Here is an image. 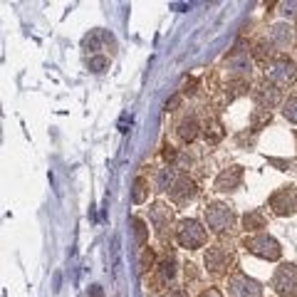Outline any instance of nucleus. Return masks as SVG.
<instances>
[{
	"label": "nucleus",
	"mask_w": 297,
	"mask_h": 297,
	"mask_svg": "<svg viewBox=\"0 0 297 297\" xmlns=\"http://www.w3.org/2000/svg\"><path fill=\"white\" fill-rule=\"evenodd\" d=\"M206 228L196 220V218H183L181 223H178L176 228V240L183 245V248H188V250H196V248H203L206 245Z\"/></svg>",
	"instance_id": "f257e3e1"
},
{
	"label": "nucleus",
	"mask_w": 297,
	"mask_h": 297,
	"mask_svg": "<svg viewBox=\"0 0 297 297\" xmlns=\"http://www.w3.org/2000/svg\"><path fill=\"white\" fill-rule=\"evenodd\" d=\"M243 248H245L248 253H253V255L263 258V260H277V258L282 255L280 243H277L272 236H265V233L245 238V240H243Z\"/></svg>",
	"instance_id": "f03ea898"
},
{
	"label": "nucleus",
	"mask_w": 297,
	"mask_h": 297,
	"mask_svg": "<svg viewBox=\"0 0 297 297\" xmlns=\"http://www.w3.org/2000/svg\"><path fill=\"white\" fill-rule=\"evenodd\" d=\"M265 77L275 87H287V85H292L297 80V64L287 57H277L272 62H267Z\"/></svg>",
	"instance_id": "7ed1b4c3"
},
{
	"label": "nucleus",
	"mask_w": 297,
	"mask_h": 297,
	"mask_svg": "<svg viewBox=\"0 0 297 297\" xmlns=\"http://www.w3.org/2000/svg\"><path fill=\"white\" fill-rule=\"evenodd\" d=\"M206 223L213 233H226L233 228L236 215H233L231 206H226V203H210L206 208Z\"/></svg>",
	"instance_id": "20e7f679"
},
{
	"label": "nucleus",
	"mask_w": 297,
	"mask_h": 297,
	"mask_svg": "<svg viewBox=\"0 0 297 297\" xmlns=\"http://www.w3.org/2000/svg\"><path fill=\"white\" fill-rule=\"evenodd\" d=\"M272 287L280 297H297V265L285 263L277 267V272L272 277Z\"/></svg>",
	"instance_id": "39448f33"
},
{
	"label": "nucleus",
	"mask_w": 297,
	"mask_h": 297,
	"mask_svg": "<svg viewBox=\"0 0 297 297\" xmlns=\"http://www.w3.org/2000/svg\"><path fill=\"white\" fill-rule=\"evenodd\" d=\"M228 287H231V297H263V287L260 282H255L253 277L236 272L228 277Z\"/></svg>",
	"instance_id": "423d86ee"
},
{
	"label": "nucleus",
	"mask_w": 297,
	"mask_h": 297,
	"mask_svg": "<svg viewBox=\"0 0 297 297\" xmlns=\"http://www.w3.org/2000/svg\"><path fill=\"white\" fill-rule=\"evenodd\" d=\"M270 206L275 208V213H277V215H292V213H295V208H297L295 191H292V188H282V191L272 193Z\"/></svg>",
	"instance_id": "0eeeda50"
},
{
	"label": "nucleus",
	"mask_w": 297,
	"mask_h": 297,
	"mask_svg": "<svg viewBox=\"0 0 297 297\" xmlns=\"http://www.w3.org/2000/svg\"><path fill=\"white\" fill-rule=\"evenodd\" d=\"M228 265H231V255H228L223 248L213 245V248H208L206 250V267L213 272V275H223Z\"/></svg>",
	"instance_id": "6e6552de"
},
{
	"label": "nucleus",
	"mask_w": 297,
	"mask_h": 297,
	"mask_svg": "<svg viewBox=\"0 0 297 297\" xmlns=\"http://www.w3.org/2000/svg\"><path fill=\"white\" fill-rule=\"evenodd\" d=\"M243 181V169L240 166H231L226 171H220L218 178H215V191H233L240 186Z\"/></svg>",
	"instance_id": "1a4fd4ad"
},
{
	"label": "nucleus",
	"mask_w": 297,
	"mask_h": 297,
	"mask_svg": "<svg viewBox=\"0 0 297 297\" xmlns=\"http://www.w3.org/2000/svg\"><path fill=\"white\" fill-rule=\"evenodd\" d=\"M193 196H196V183L188 176H178L176 183H174V188H171V198H174L176 203H186V201H191Z\"/></svg>",
	"instance_id": "9d476101"
},
{
	"label": "nucleus",
	"mask_w": 297,
	"mask_h": 297,
	"mask_svg": "<svg viewBox=\"0 0 297 297\" xmlns=\"http://www.w3.org/2000/svg\"><path fill=\"white\" fill-rule=\"evenodd\" d=\"M253 97H255V102H258V107H263V109H272V107H277L280 104V92L275 87H258L253 92Z\"/></svg>",
	"instance_id": "9b49d317"
},
{
	"label": "nucleus",
	"mask_w": 297,
	"mask_h": 297,
	"mask_svg": "<svg viewBox=\"0 0 297 297\" xmlns=\"http://www.w3.org/2000/svg\"><path fill=\"white\" fill-rule=\"evenodd\" d=\"M290 40H292V28H290L287 23H277V25L270 28V42H272V45L285 47Z\"/></svg>",
	"instance_id": "f8f14e48"
},
{
	"label": "nucleus",
	"mask_w": 297,
	"mask_h": 297,
	"mask_svg": "<svg viewBox=\"0 0 297 297\" xmlns=\"http://www.w3.org/2000/svg\"><path fill=\"white\" fill-rule=\"evenodd\" d=\"M228 67H231V75L233 77H248L250 69H253V59L248 57V55H236V57H231Z\"/></svg>",
	"instance_id": "ddd939ff"
},
{
	"label": "nucleus",
	"mask_w": 297,
	"mask_h": 297,
	"mask_svg": "<svg viewBox=\"0 0 297 297\" xmlns=\"http://www.w3.org/2000/svg\"><path fill=\"white\" fill-rule=\"evenodd\" d=\"M169 220H171V208L166 206V203H154L151 206V223L156 228H164Z\"/></svg>",
	"instance_id": "4468645a"
},
{
	"label": "nucleus",
	"mask_w": 297,
	"mask_h": 297,
	"mask_svg": "<svg viewBox=\"0 0 297 297\" xmlns=\"http://www.w3.org/2000/svg\"><path fill=\"white\" fill-rule=\"evenodd\" d=\"M178 136L188 144V141H193L196 136H198V121L191 117V119H183L181 124H178Z\"/></svg>",
	"instance_id": "2eb2a0df"
},
{
	"label": "nucleus",
	"mask_w": 297,
	"mask_h": 297,
	"mask_svg": "<svg viewBox=\"0 0 297 297\" xmlns=\"http://www.w3.org/2000/svg\"><path fill=\"white\" fill-rule=\"evenodd\" d=\"M243 226H245V231H260V228H265V215L260 210H250V213H245Z\"/></svg>",
	"instance_id": "dca6fc26"
},
{
	"label": "nucleus",
	"mask_w": 297,
	"mask_h": 297,
	"mask_svg": "<svg viewBox=\"0 0 297 297\" xmlns=\"http://www.w3.org/2000/svg\"><path fill=\"white\" fill-rule=\"evenodd\" d=\"M176 169H171V166H166V169H161V174H159V191H171L174 188V183H176Z\"/></svg>",
	"instance_id": "f3484780"
},
{
	"label": "nucleus",
	"mask_w": 297,
	"mask_h": 297,
	"mask_svg": "<svg viewBox=\"0 0 297 297\" xmlns=\"http://www.w3.org/2000/svg\"><path fill=\"white\" fill-rule=\"evenodd\" d=\"M270 119H272V114H270V109H263V107H258L255 112H253V117H250V126H253V131H260L265 124H270Z\"/></svg>",
	"instance_id": "a211bd4d"
},
{
	"label": "nucleus",
	"mask_w": 297,
	"mask_h": 297,
	"mask_svg": "<svg viewBox=\"0 0 297 297\" xmlns=\"http://www.w3.org/2000/svg\"><path fill=\"white\" fill-rule=\"evenodd\" d=\"M148 196V183L144 176H139L136 181H134V191H131V201L134 203H144Z\"/></svg>",
	"instance_id": "6ab92c4d"
},
{
	"label": "nucleus",
	"mask_w": 297,
	"mask_h": 297,
	"mask_svg": "<svg viewBox=\"0 0 297 297\" xmlns=\"http://www.w3.org/2000/svg\"><path fill=\"white\" fill-rule=\"evenodd\" d=\"M131 226H134V240H136V245H139V248H144V245H146V240H148L146 223H144L141 218H134V220H131Z\"/></svg>",
	"instance_id": "aec40b11"
},
{
	"label": "nucleus",
	"mask_w": 297,
	"mask_h": 297,
	"mask_svg": "<svg viewBox=\"0 0 297 297\" xmlns=\"http://www.w3.org/2000/svg\"><path fill=\"white\" fill-rule=\"evenodd\" d=\"M206 139L210 141V144H215V141L223 139V126H220L218 119H210V121L206 124Z\"/></svg>",
	"instance_id": "412c9836"
},
{
	"label": "nucleus",
	"mask_w": 297,
	"mask_h": 297,
	"mask_svg": "<svg viewBox=\"0 0 297 297\" xmlns=\"http://www.w3.org/2000/svg\"><path fill=\"white\" fill-rule=\"evenodd\" d=\"M282 117L290 119V121H295V124H297V94L287 97V102L282 104Z\"/></svg>",
	"instance_id": "4be33fe9"
},
{
	"label": "nucleus",
	"mask_w": 297,
	"mask_h": 297,
	"mask_svg": "<svg viewBox=\"0 0 297 297\" xmlns=\"http://www.w3.org/2000/svg\"><path fill=\"white\" fill-rule=\"evenodd\" d=\"M159 275H161V280H171L176 275V265H174L171 258H166V260L159 263Z\"/></svg>",
	"instance_id": "5701e85b"
},
{
	"label": "nucleus",
	"mask_w": 297,
	"mask_h": 297,
	"mask_svg": "<svg viewBox=\"0 0 297 297\" xmlns=\"http://www.w3.org/2000/svg\"><path fill=\"white\" fill-rule=\"evenodd\" d=\"M109 67V57H102V55H97V57L89 59V69L92 72H104Z\"/></svg>",
	"instance_id": "b1692460"
},
{
	"label": "nucleus",
	"mask_w": 297,
	"mask_h": 297,
	"mask_svg": "<svg viewBox=\"0 0 297 297\" xmlns=\"http://www.w3.org/2000/svg\"><path fill=\"white\" fill-rule=\"evenodd\" d=\"M258 59H263L265 55H270V42H265V40H260L258 45H255V52H253Z\"/></svg>",
	"instance_id": "393cba45"
},
{
	"label": "nucleus",
	"mask_w": 297,
	"mask_h": 297,
	"mask_svg": "<svg viewBox=\"0 0 297 297\" xmlns=\"http://www.w3.org/2000/svg\"><path fill=\"white\" fill-rule=\"evenodd\" d=\"M99 35H102L99 30H94L92 35H87V37H85V47H92V50H97V47H99Z\"/></svg>",
	"instance_id": "a878e982"
},
{
	"label": "nucleus",
	"mask_w": 297,
	"mask_h": 297,
	"mask_svg": "<svg viewBox=\"0 0 297 297\" xmlns=\"http://www.w3.org/2000/svg\"><path fill=\"white\" fill-rule=\"evenodd\" d=\"M151 265H154V250H144V253H141V267L148 270Z\"/></svg>",
	"instance_id": "bb28decb"
},
{
	"label": "nucleus",
	"mask_w": 297,
	"mask_h": 297,
	"mask_svg": "<svg viewBox=\"0 0 297 297\" xmlns=\"http://www.w3.org/2000/svg\"><path fill=\"white\" fill-rule=\"evenodd\" d=\"M178 107H181V94H174V97L166 102V109H169V112H174V109H178Z\"/></svg>",
	"instance_id": "cd10ccee"
},
{
	"label": "nucleus",
	"mask_w": 297,
	"mask_h": 297,
	"mask_svg": "<svg viewBox=\"0 0 297 297\" xmlns=\"http://www.w3.org/2000/svg\"><path fill=\"white\" fill-rule=\"evenodd\" d=\"M164 159H166V161H174V159H176V148L166 144V146H164Z\"/></svg>",
	"instance_id": "c85d7f7f"
},
{
	"label": "nucleus",
	"mask_w": 297,
	"mask_h": 297,
	"mask_svg": "<svg viewBox=\"0 0 297 297\" xmlns=\"http://www.w3.org/2000/svg\"><path fill=\"white\" fill-rule=\"evenodd\" d=\"M267 164H272V166H277L280 171H285V169H287V161H282V159H267Z\"/></svg>",
	"instance_id": "c756f323"
},
{
	"label": "nucleus",
	"mask_w": 297,
	"mask_h": 297,
	"mask_svg": "<svg viewBox=\"0 0 297 297\" xmlns=\"http://www.w3.org/2000/svg\"><path fill=\"white\" fill-rule=\"evenodd\" d=\"M198 297H223L220 295V290H215V287H208V290H203Z\"/></svg>",
	"instance_id": "7c9ffc66"
},
{
	"label": "nucleus",
	"mask_w": 297,
	"mask_h": 297,
	"mask_svg": "<svg viewBox=\"0 0 297 297\" xmlns=\"http://www.w3.org/2000/svg\"><path fill=\"white\" fill-rule=\"evenodd\" d=\"M193 92H196V80H188L183 85V94H193Z\"/></svg>",
	"instance_id": "2f4dec72"
},
{
	"label": "nucleus",
	"mask_w": 297,
	"mask_h": 297,
	"mask_svg": "<svg viewBox=\"0 0 297 297\" xmlns=\"http://www.w3.org/2000/svg\"><path fill=\"white\" fill-rule=\"evenodd\" d=\"M89 297H104L102 287H99V285H92V290H89Z\"/></svg>",
	"instance_id": "473e14b6"
},
{
	"label": "nucleus",
	"mask_w": 297,
	"mask_h": 297,
	"mask_svg": "<svg viewBox=\"0 0 297 297\" xmlns=\"http://www.w3.org/2000/svg\"><path fill=\"white\" fill-rule=\"evenodd\" d=\"M297 13V3H287L285 5V15H295Z\"/></svg>",
	"instance_id": "72a5a7b5"
}]
</instances>
